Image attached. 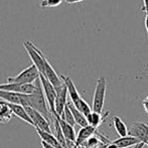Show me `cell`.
Listing matches in <instances>:
<instances>
[{
  "mask_svg": "<svg viewBox=\"0 0 148 148\" xmlns=\"http://www.w3.org/2000/svg\"><path fill=\"white\" fill-rule=\"evenodd\" d=\"M35 86H36V89H35L34 93L29 95V107L45 116L49 122H53L55 117L49 110V104L45 99V93H43L42 87L40 84V80H37L35 82Z\"/></svg>",
  "mask_w": 148,
  "mask_h": 148,
  "instance_id": "cell-1",
  "label": "cell"
},
{
  "mask_svg": "<svg viewBox=\"0 0 148 148\" xmlns=\"http://www.w3.org/2000/svg\"><path fill=\"white\" fill-rule=\"evenodd\" d=\"M60 79H62V81L64 82V84L66 85V89H68L69 96H70V98H71V101L74 104L75 107L80 112H82L86 117L89 116L90 114L93 112V110H92V108L89 106V104L81 97L80 93L78 92V90H77L72 79L69 76H64V75L60 76Z\"/></svg>",
  "mask_w": 148,
  "mask_h": 148,
  "instance_id": "cell-2",
  "label": "cell"
},
{
  "mask_svg": "<svg viewBox=\"0 0 148 148\" xmlns=\"http://www.w3.org/2000/svg\"><path fill=\"white\" fill-rule=\"evenodd\" d=\"M106 91H107V80L104 77H101V78L98 79L95 92H94L93 105H92L93 112L102 114L104 104H105Z\"/></svg>",
  "mask_w": 148,
  "mask_h": 148,
  "instance_id": "cell-3",
  "label": "cell"
},
{
  "mask_svg": "<svg viewBox=\"0 0 148 148\" xmlns=\"http://www.w3.org/2000/svg\"><path fill=\"white\" fill-rule=\"evenodd\" d=\"M40 73L37 70L34 64H31L25 70L20 72L17 76L10 77L7 79V83H18V84H34L37 80H39Z\"/></svg>",
  "mask_w": 148,
  "mask_h": 148,
  "instance_id": "cell-4",
  "label": "cell"
},
{
  "mask_svg": "<svg viewBox=\"0 0 148 148\" xmlns=\"http://www.w3.org/2000/svg\"><path fill=\"white\" fill-rule=\"evenodd\" d=\"M39 80H40V84L42 87L43 93H45V99L49 104V107L51 112L53 113V115H56V98H57V91L56 88L53 87V85L45 78V76L40 75L39 76Z\"/></svg>",
  "mask_w": 148,
  "mask_h": 148,
  "instance_id": "cell-5",
  "label": "cell"
},
{
  "mask_svg": "<svg viewBox=\"0 0 148 148\" xmlns=\"http://www.w3.org/2000/svg\"><path fill=\"white\" fill-rule=\"evenodd\" d=\"M0 99L8 104H15V105H21L23 107H29V95L0 90Z\"/></svg>",
  "mask_w": 148,
  "mask_h": 148,
  "instance_id": "cell-6",
  "label": "cell"
},
{
  "mask_svg": "<svg viewBox=\"0 0 148 148\" xmlns=\"http://www.w3.org/2000/svg\"><path fill=\"white\" fill-rule=\"evenodd\" d=\"M24 108H25L28 116H29L31 121H32L33 127H35V129H39V130H42L45 132L51 133V122L45 116L41 115L40 113H38L37 111L33 110L30 107H24Z\"/></svg>",
  "mask_w": 148,
  "mask_h": 148,
  "instance_id": "cell-7",
  "label": "cell"
},
{
  "mask_svg": "<svg viewBox=\"0 0 148 148\" xmlns=\"http://www.w3.org/2000/svg\"><path fill=\"white\" fill-rule=\"evenodd\" d=\"M36 86L34 84H18V83H5L0 84V90L2 91H9L14 93L24 94V95H31L34 93Z\"/></svg>",
  "mask_w": 148,
  "mask_h": 148,
  "instance_id": "cell-8",
  "label": "cell"
},
{
  "mask_svg": "<svg viewBox=\"0 0 148 148\" xmlns=\"http://www.w3.org/2000/svg\"><path fill=\"white\" fill-rule=\"evenodd\" d=\"M57 91V98H56V115L58 117H62L64 110L66 108V104H68V89H66V85H62L60 88L56 89Z\"/></svg>",
  "mask_w": 148,
  "mask_h": 148,
  "instance_id": "cell-9",
  "label": "cell"
},
{
  "mask_svg": "<svg viewBox=\"0 0 148 148\" xmlns=\"http://www.w3.org/2000/svg\"><path fill=\"white\" fill-rule=\"evenodd\" d=\"M55 117L59 121V124H60V128H62V134H64V138H66L69 148H74L75 142H76V138H77L74 127L69 124V123H66L64 120H62L60 117H58V116H55Z\"/></svg>",
  "mask_w": 148,
  "mask_h": 148,
  "instance_id": "cell-10",
  "label": "cell"
},
{
  "mask_svg": "<svg viewBox=\"0 0 148 148\" xmlns=\"http://www.w3.org/2000/svg\"><path fill=\"white\" fill-rule=\"evenodd\" d=\"M129 135L134 136L148 146V126L143 122H136L129 130Z\"/></svg>",
  "mask_w": 148,
  "mask_h": 148,
  "instance_id": "cell-11",
  "label": "cell"
},
{
  "mask_svg": "<svg viewBox=\"0 0 148 148\" xmlns=\"http://www.w3.org/2000/svg\"><path fill=\"white\" fill-rule=\"evenodd\" d=\"M96 132H97V128L91 126V125H88L87 127L81 128L78 135H77L74 148H79L80 146H82L88 139H90L92 136H94L96 134Z\"/></svg>",
  "mask_w": 148,
  "mask_h": 148,
  "instance_id": "cell-12",
  "label": "cell"
},
{
  "mask_svg": "<svg viewBox=\"0 0 148 148\" xmlns=\"http://www.w3.org/2000/svg\"><path fill=\"white\" fill-rule=\"evenodd\" d=\"M13 113L9 104L4 101L0 102V124H8L11 121Z\"/></svg>",
  "mask_w": 148,
  "mask_h": 148,
  "instance_id": "cell-13",
  "label": "cell"
},
{
  "mask_svg": "<svg viewBox=\"0 0 148 148\" xmlns=\"http://www.w3.org/2000/svg\"><path fill=\"white\" fill-rule=\"evenodd\" d=\"M112 143L115 144L118 148H128V147L135 146V145L139 144L140 140H139L138 138H136V137L128 135V136H126V137H120L117 140L112 141Z\"/></svg>",
  "mask_w": 148,
  "mask_h": 148,
  "instance_id": "cell-14",
  "label": "cell"
},
{
  "mask_svg": "<svg viewBox=\"0 0 148 148\" xmlns=\"http://www.w3.org/2000/svg\"><path fill=\"white\" fill-rule=\"evenodd\" d=\"M9 106H10V108H11L13 115H15L16 117H18L19 119H21L22 121H24V122L27 123V124H30L33 126L32 121H31L30 117L28 116L27 112H26L25 108H24L23 106L15 105V104H9Z\"/></svg>",
  "mask_w": 148,
  "mask_h": 148,
  "instance_id": "cell-15",
  "label": "cell"
},
{
  "mask_svg": "<svg viewBox=\"0 0 148 148\" xmlns=\"http://www.w3.org/2000/svg\"><path fill=\"white\" fill-rule=\"evenodd\" d=\"M68 106H69V108H70L71 111H72L74 119H75V121H76V124H78L81 128L88 126L89 123H88V120H87L86 116H85L82 112L79 111V110L74 106V104L71 103V102H68Z\"/></svg>",
  "mask_w": 148,
  "mask_h": 148,
  "instance_id": "cell-16",
  "label": "cell"
},
{
  "mask_svg": "<svg viewBox=\"0 0 148 148\" xmlns=\"http://www.w3.org/2000/svg\"><path fill=\"white\" fill-rule=\"evenodd\" d=\"M36 132H37V134H38V136L40 137L41 141L47 143V144L53 145V146H55L57 148H64L62 146V144L58 141V139L56 138V136L53 134V133L45 132V131L39 130V129H36Z\"/></svg>",
  "mask_w": 148,
  "mask_h": 148,
  "instance_id": "cell-17",
  "label": "cell"
},
{
  "mask_svg": "<svg viewBox=\"0 0 148 148\" xmlns=\"http://www.w3.org/2000/svg\"><path fill=\"white\" fill-rule=\"evenodd\" d=\"M113 123H114V128H115L116 132L120 137H126L129 135V131L127 128L126 124L121 120L120 117L115 116L113 118Z\"/></svg>",
  "mask_w": 148,
  "mask_h": 148,
  "instance_id": "cell-18",
  "label": "cell"
},
{
  "mask_svg": "<svg viewBox=\"0 0 148 148\" xmlns=\"http://www.w3.org/2000/svg\"><path fill=\"white\" fill-rule=\"evenodd\" d=\"M107 116H108V113H106L105 116L102 117V114L96 113V112H92L89 116H87V120H88L89 125L95 127V128H98V127L104 122V120H105V118L107 117Z\"/></svg>",
  "mask_w": 148,
  "mask_h": 148,
  "instance_id": "cell-19",
  "label": "cell"
},
{
  "mask_svg": "<svg viewBox=\"0 0 148 148\" xmlns=\"http://www.w3.org/2000/svg\"><path fill=\"white\" fill-rule=\"evenodd\" d=\"M55 117V116H53ZM53 124H55V130H56V138L58 139V141L62 144V146L64 148H69L68 146V143H66V140L64 138V134H62V128H60V124H59V121L57 120V118H53Z\"/></svg>",
  "mask_w": 148,
  "mask_h": 148,
  "instance_id": "cell-20",
  "label": "cell"
},
{
  "mask_svg": "<svg viewBox=\"0 0 148 148\" xmlns=\"http://www.w3.org/2000/svg\"><path fill=\"white\" fill-rule=\"evenodd\" d=\"M60 118H62V120L66 121V123H69L70 125H72L73 127H74L75 124H76V121H75L74 116H73L72 111H71L70 108H69L68 104H66V108H64V113H62V116Z\"/></svg>",
  "mask_w": 148,
  "mask_h": 148,
  "instance_id": "cell-21",
  "label": "cell"
},
{
  "mask_svg": "<svg viewBox=\"0 0 148 148\" xmlns=\"http://www.w3.org/2000/svg\"><path fill=\"white\" fill-rule=\"evenodd\" d=\"M102 144H103V143H102V141L100 140V139H98L97 137H95V136H92L91 138L88 139L83 145L86 148H99V146H101Z\"/></svg>",
  "mask_w": 148,
  "mask_h": 148,
  "instance_id": "cell-22",
  "label": "cell"
},
{
  "mask_svg": "<svg viewBox=\"0 0 148 148\" xmlns=\"http://www.w3.org/2000/svg\"><path fill=\"white\" fill-rule=\"evenodd\" d=\"M64 2V0H42L40 1V6L42 8L45 7H57Z\"/></svg>",
  "mask_w": 148,
  "mask_h": 148,
  "instance_id": "cell-23",
  "label": "cell"
},
{
  "mask_svg": "<svg viewBox=\"0 0 148 148\" xmlns=\"http://www.w3.org/2000/svg\"><path fill=\"white\" fill-rule=\"evenodd\" d=\"M142 105H143V108H144L145 112H146L147 115H148V96L147 97H145L144 100L142 101Z\"/></svg>",
  "mask_w": 148,
  "mask_h": 148,
  "instance_id": "cell-24",
  "label": "cell"
},
{
  "mask_svg": "<svg viewBox=\"0 0 148 148\" xmlns=\"http://www.w3.org/2000/svg\"><path fill=\"white\" fill-rule=\"evenodd\" d=\"M142 10L144 12H147L148 11V0H143V7H142Z\"/></svg>",
  "mask_w": 148,
  "mask_h": 148,
  "instance_id": "cell-25",
  "label": "cell"
},
{
  "mask_svg": "<svg viewBox=\"0 0 148 148\" xmlns=\"http://www.w3.org/2000/svg\"><path fill=\"white\" fill-rule=\"evenodd\" d=\"M145 28H146V32H147V37H148V11L145 12Z\"/></svg>",
  "mask_w": 148,
  "mask_h": 148,
  "instance_id": "cell-26",
  "label": "cell"
},
{
  "mask_svg": "<svg viewBox=\"0 0 148 148\" xmlns=\"http://www.w3.org/2000/svg\"><path fill=\"white\" fill-rule=\"evenodd\" d=\"M41 145H42V148H57V147L53 146V145H51V144H47V143L43 142V141H41Z\"/></svg>",
  "mask_w": 148,
  "mask_h": 148,
  "instance_id": "cell-27",
  "label": "cell"
},
{
  "mask_svg": "<svg viewBox=\"0 0 148 148\" xmlns=\"http://www.w3.org/2000/svg\"><path fill=\"white\" fill-rule=\"evenodd\" d=\"M64 1L69 4H73V3H79V2H82L84 0H64Z\"/></svg>",
  "mask_w": 148,
  "mask_h": 148,
  "instance_id": "cell-28",
  "label": "cell"
},
{
  "mask_svg": "<svg viewBox=\"0 0 148 148\" xmlns=\"http://www.w3.org/2000/svg\"><path fill=\"white\" fill-rule=\"evenodd\" d=\"M104 148H118V147L116 146L115 144H113V143H112V142H110L109 144L105 145V146H104Z\"/></svg>",
  "mask_w": 148,
  "mask_h": 148,
  "instance_id": "cell-29",
  "label": "cell"
},
{
  "mask_svg": "<svg viewBox=\"0 0 148 148\" xmlns=\"http://www.w3.org/2000/svg\"><path fill=\"white\" fill-rule=\"evenodd\" d=\"M145 146V144L143 142H140L139 144H137V145H135V146H133L132 148H143Z\"/></svg>",
  "mask_w": 148,
  "mask_h": 148,
  "instance_id": "cell-30",
  "label": "cell"
}]
</instances>
